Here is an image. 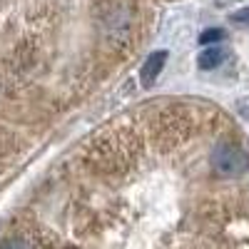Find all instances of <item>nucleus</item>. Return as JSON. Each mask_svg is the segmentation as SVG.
Wrapping results in <instances>:
<instances>
[{"instance_id":"obj_4","label":"nucleus","mask_w":249,"mask_h":249,"mask_svg":"<svg viewBox=\"0 0 249 249\" xmlns=\"http://www.w3.org/2000/svg\"><path fill=\"white\" fill-rule=\"evenodd\" d=\"M224 57H227V53H224L219 45H210V48H204V50L199 53L197 65H199L202 70H214V68H219L222 62H224Z\"/></svg>"},{"instance_id":"obj_1","label":"nucleus","mask_w":249,"mask_h":249,"mask_svg":"<svg viewBox=\"0 0 249 249\" xmlns=\"http://www.w3.org/2000/svg\"><path fill=\"white\" fill-rule=\"evenodd\" d=\"M102 33H105L112 48H124L130 43L135 33V10L127 0H115L102 13Z\"/></svg>"},{"instance_id":"obj_2","label":"nucleus","mask_w":249,"mask_h":249,"mask_svg":"<svg viewBox=\"0 0 249 249\" xmlns=\"http://www.w3.org/2000/svg\"><path fill=\"white\" fill-rule=\"evenodd\" d=\"M212 172L222 179H234L249 172V152L237 142H219L210 155Z\"/></svg>"},{"instance_id":"obj_6","label":"nucleus","mask_w":249,"mask_h":249,"mask_svg":"<svg viewBox=\"0 0 249 249\" xmlns=\"http://www.w3.org/2000/svg\"><path fill=\"white\" fill-rule=\"evenodd\" d=\"M232 23L234 25H249V8H242V10L232 13Z\"/></svg>"},{"instance_id":"obj_5","label":"nucleus","mask_w":249,"mask_h":249,"mask_svg":"<svg viewBox=\"0 0 249 249\" xmlns=\"http://www.w3.org/2000/svg\"><path fill=\"white\" fill-rule=\"evenodd\" d=\"M222 37H224V30L222 28H210V30H204L199 35V43L202 45H212V43H219Z\"/></svg>"},{"instance_id":"obj_3","label":"nucleus","mask_w":249,"mask_h":249,"mask_svg":"<svg viewBox=\"0 0 249 249\" xmlns=\"http://www.w3.org/2000/svg\"><path fill=\"white\" fill-rule=\"evenodd\" d=\"M164 62H167V50H157L155 55H150L147 60H144V65L140 70V80H142L144 88H152L155 85V80L160 77Z\"/></svg>"}]
</instances>
